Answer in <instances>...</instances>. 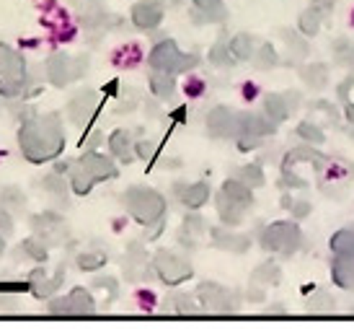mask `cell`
I'll return each instance as SVG.
<instances>
[{
    "label": "cell",
    "instance_id": "6da1fadb",
    "mask_svg": "<svg viewBox=\"0 0 354 329\" xmlns=\"http://www.w3.org/2000/svg\"><path fill=\"white\" fill-rule=\"evenodd\" d=\"M19 145L21 153L31 161V163H47L59 150L65 148V132L59 125L57 114H41L34 120L24 122L19 130Z\"/></svg>",
    "mask_w": 354,
    "mask_h": 329
},
{
    "label": "cell",
    "instance_id": "7a4b0ae2",
    "mask_svg": "<svg viewBox=\"0 0 354 329\" xmlns=\"http://www.w3.org/2000/svg\"><path fill=\"white\" fill-rule=\"evenodd\" d=\"M124 205L140 226H156L166 218V197L150 187H129L124 192Z\"/></svg>",
    "mask_w": 354,
    "mask_h": 329
},
{
    "label": "cell",
    "instance_id": "3957f363",
    "mask_svg": "<svg viewBox=\"0 0 354 329\" xmlns=\"http://www.w3.org/2000/svg\"><path fill=\"white\" fill-rule=\"evenodd\" d=\"M117 177V166H114V161L106 159V156H101V153H86L83 159L75 163V169H73V192H78V195H88L91 187L96 184V181H104V179H114Z\"/></svg>",
    "mask_w": 354,
    "mask_h": 329
},
{
    "label": "cell",
    "instance_id": "277c9868",
    "mask_svg": "<svg viewBox=\"0 0 354 329\" xmlns=\"http://www.w3.org/2000/svg\"><path fill=\"white\" fill-rule=\"evenodd\" d=\"M303 247V231L297 220H274L261 231V249L279 254V257H292Z\"/></svg>",
    "mask_w": 354,
    "mask_h": 329
},
{
    "label": "cell",
    "instance_id": "5b68a950",
    "mask_svg": "<svg viewBox=\"0 0 354 329\" xmlns=\"http://www.w3.org/2000/svg\"><path fill=\"white\" fill-rule=\"evenodd\" d=\"M148 65L158 73H168V75H178V73H187V70L197 68L199 55H184L178 50V44L174 39L158 42L153 52L148 55Z\"/></svg>",
    "mask_w": 354,
    "mask_h": 329
},
{
    "label": "cell",
    "instance_id": "8992f818",
    "mask_svg": "<svg viewBox=\"0 0 354 329\" xmlns=\"http://www.w3.org/2000/svg\"><path fill=\"white\" fill-rule=\"evenodd\" d=\"M26 83V62L16 50L0 44V94L16 96Z\"/></svg>",
    "mask_w": 354,
    "mask_h": 329
},
{
    "label": "cell",
    "instance_id": "52a82bcc",
    "mask_svg": "<svg viewBox=\"0 0 354 329\" xmlns=\"http://www.w3.org/2000/svg\"><path fill=\"white\" fill-rule=\"evenodd\" d=\"M153 267H156L158 278L163 280L166 285H171V288H176V285H181V283H187L192 275H194V269H192V265H189L184 257H178V254H174V251H158L156 257H153Z\"/></svg>",
    "mask_w": 354,
    "mask_h": 329
},
{
    "label": "cell",
    "instance_id": "ba28073f",
    "mask_svg": "<svg viewBox=\"0 0 354 329\" xmlns=\"http://www.w3.org/2000/svg\"><path fill=\"white\" fill-rule=\"evenodd\" d=\"M86 73V60L70 57L65 52H57L47 60V75L55 86H68L73 80H78Z\"/></svg>",
    "mask_w": 354,
    "mask_h": 329
},
{
    "label": "cell",
    "instance_id": "9c48e42d",
    "mask_svg": "<svg viewBox=\"0 0 354 329\" xmlns=\"http://www.w3.org/2000/svg\"><path fill=\"white\" fill-rule=\"evenodd\" d=\"M197 301L205 311H215V314H225V311L236 309L230 290L217 285V283H202L197 288Z\"/></svg>",
    "mask_w": 354,
    "mask_h": 329
},
{
    "label": "cell",
    "instance_id": "30bf717a",
    "mask_svg": "<svg viewBox=\"0 0 354 329\" xmlns=\"http://www.w3.org/2000/svg\"><path fill=\"white\" fill-rule=\"evenodd\" d=\"M50 311L52 314H68V317H83V314H93V311H96V303H93L88 290L75 288L70 296H65V299L52 301Z\"/></svg>",
    "mask_w": 354,
    "mask_h": 329
},
{
    "label": "cell",
    "instance_id": "8fae6325",
    "mask_svg": "<svg viewBox=\"0 0 354 329\" xmlns=\"http://www.w3.org/2000/svg\"><path fill=\"white\" fill-rule=\"evenodd\" d=\"M277 125L266 114H256V112H238V138H266L274 135Z\"/></svg>",
    "mask_w": 354,
    "mask_h": 329
},
{
    "label": "cell",
    "instance_id": "7c38bea8",
    "mask_svg": "<svg viewBox=\"0 0 354 329\" xmlns=\"http://www.w3.org/2000/svg\"><path fill=\"white\" fill-rule=\"evenodd\" d=\"M207 132L212 138H236L238 132V112L227 107H215L207 112Z\"/></svg>",
    "mask_w": 354,
    "mask_h": 329
},
{
    "label": "cell",
    "instance_id": "4fadbf2b",
    "mask_svg": "<svg viewBox=\"0 0 354 329\" xmlns=\"http://www.w3.org/2000/svg\"><path fill=\"white\" fill-rule=\"evenodd\" d=\"M297 101H300V94H266L264 114L274 122V125H279V122H285L287 117L295 112Z\"/></svg>",
    "mask_w": 354,
    "mask_h": 329
},
{
    "label": "cell",
    "instance_id": "5bb4252c",
    "mask_svg": "<svg viewBox=\"0 0 354 329\" xmlns=\"http://www.w3.org/2000/svg\"><path fill=\"white\" fill-rule=\"evenodd\" d=\"M163 21V3L160 0H140L132 6V24L138 29L153 31Z\"/></svg>",
    "mask_w": 354,
    "mask_h": 329
},
{
    "label": "cell",
    "instance_id": "9a60e30c",
    "mask_svg": "<svg viewBox=\"0 0 354 329\" xmlns=\"http://www.w3.org/2000/svg\"><path fill=\"white\" fill-rule=\"evenodd\" d=\"M31 223H34V229H37V233H39V239L44 241V244H55V241H59L65 236V223H62V218L55 215V213L37 215Z\"/></svg>",
    "mask_w": 354,
    "mask_h": 329
},
{
    "label": "cell",
    "instance_id": "2e32d148",
    "mask_svg": "<svg viewBox=\"0 0 354 329\" xmlns=\"http://www.w3.org/2000/svg\"><path fill=\"white\" fill-rule=\"evenodd\" d=\"M331 280H334L336 288L354 293V257L334 254L331 257Z\"/></svg>",
    "mask_w": 354,
    "mask_h": 329
},
{
    "label": "cell",
    "instance_id": "e0dca14e",
    "mask_svg": "<svg viewBox=\"0 0 354 329\" xmlns=\"http://www.w3.org/2000/svg\"><path fill=\"white\" fill-rule=\"evenodd\" d=\"M246 205L236 202V199L227 197L225 192L220 190V195H217V215L225 226H241L243 218H246Z\"/></svg>",
    "mask_w": 354,
    "mask_h": 329
},
{
    "label": "cell",
    "instance_id": "ac0fdd59",
    "mask_svg": "<svg viewBox=\"0 0 354 329\" xmlns=\"http://www.w3.org/2000/svg\"><path fill=\"white\" fill-rule=\"evenodd\" d=\"M70 120L75 122V125H88L91 117L96 114V94L93 91H86V94H80L78 99L70 101Z\"/></svg>",
    "mask_w": 354,
    "mask_h": 329
},
{
    "label": "cell",
    "instance_id": "d6986e66",
    "mask_svg": "<svg viewBox=\"0 0 354 329\" xmlns=\"http://www.w3.org/2000/svg\"><path fill=\"white\" fill-rule=\"evenodd\" d=\"M194 19L202 24H223L227 19V8L223 0H194Z\"/></svg>",
    "mask_w": 354,
    "mask_h": 329
},
{
    "label": "cell",
    "instance_id": "ffe728a7",
    "mask_svg": "<svg viewBox=\"0 0 354 329\" xmlns=\"http://www.w3.org/2000/svg\"><path fill=\"white\" fill-rule=\"evenodd\" d=\"M212 244H215L217 249L243 254V251H248V247H251V239H248V236H243V233H233V231L212 229Z\"/></svg>",
    "mask_w": 354,
    "mask_h": 329
},
{
    "label": "cell",
    "instance_id": "44dd1931",
    "mask_svg": "<svg viewBox=\"0 0 354 329\" xmlns=\"http://www.w3.org/2000/svg\"><path fill=\"white\" fill-rule=\"evenodd\" d=\"M328 75H331V70H328L326 62H308V65L300 68V78H303V83L315 91H321L328 86Z\"/></svg>",
    "mask_w": 354,
    "mask_h": 329
},
{
    "label": "cell",
    "instance_id": "7402d4cb",
    "mask_svg": "<svg viewBox=\"0 0 354 329\" xmlns=\"http://www.w3.org/2000/svg\"><path fill=\"white\" fill-rule=\"evenodd\" d=\"M178 197H181V202H184L189 210H199L202 205H207V199H209V184H207V181H194V184H189V187H181V190H178Z\"/></svg>",
    "mask_w": 354,
    "mask_h": 329
},
{
    "label": "cell",
    "instance_id": "603a6c76",
    "mask_svg": "<svg viewBox=\"0 0 354 329\" xmlns=\"http://www.w3.org/2000/svg\"><path fill=\"white\" fill-rule=\"evenodd\" d=\"M109 148H111V153H114L119 161H124V163H129V161L135 159V143H132V135H129L127 130L111 132Z\"/></svg>",
    "mask_w": 354,
    "mask_h": 329
},
{
    "label": "cell",
    "instance_id": "cb8c5ba5",
    "mask_svg": "<svg viewBox=\"0 0 354 329\" xmlns=\"http://www.w3.org/2000/svg\"><path fill=\"white\" fill-rule=\"evenodd\" d=\"M227 50H230V55H233V60L236 62H246L254 57L256 42L251 34H236V37L230 39V44H227Z\"/></svg>",
    "mask_w": 354,
    "mask_h": 329
},
{
    "label": "cell",
    "instance_id": "d4e9b609",
    "mask_svg": "<svg viewBox=\"0 0 354 329\" xmlns=\"http://www.w3.org/2000/svg\"><path fill=\"white\" fill-rule=\"evenodd\" d=\"M328 247L334 254H342V257H354V226L352 229H339L331 236Z\"/></svg>",
    "mask_w": 354,
    "mask_h": 329
},
{
    "label": "cell",
    "instance_id": "484cf974",
    "mask_svg": "<svg viewBox=\"0 0 354 329\" xmlns=\"http://www.w3.org/2000/svg\"><path fill=\"white\" fill-rule=\"evenodd\" d=\"M150 91L156 94L158 99H171L176 94V80H174V75H168V73L153 70V75H150Z\"/></svg>",
    "mask_w": 354,
    "mask_h": 329
},
{
    "label": "cell",
    "instance_id": "4316f807",
    "mask_svg": "<svg viewBox=\"0 0 354 329\" xmlns=\"http://www.w3.org/2000/svg\"><path fill=\"white\" fill-rule=\"evenodd\" d=\"M223 192H225L227 197L236 199V202H241V205H246V208H251V205H254V192H251V187H248V184H243V181H238L236 177H233V179H225V184H223Z\"/></svg>",
    "mask_w": 354,
    "mask_h": 329
},
{
    "label": "cell",
    "instance_id": "83f0119b",
    "mask_svg": "<svg viewBox=\"0 0 354 329\" xmlns=\"http://www.w3.org/2000/svg\"><path fill=\"white\" fill-rule=\"evenodd\" d=\"M236 179L243 181V184H248L251 190H256V187H264V171H261V166L259 163H248V166H241V169H236Z\"/></svg>",
    "mask_w": 354,
    "mask_h": 329
},
{
    "label": "cell",
    "instance_id": "f1b7e54d",
    "mask_svg": "<svg viewBox=\"0 0 354 329\" xmlns=\"http://www.w3.org/2000/svg\"><path fill=\"white\" fill-rule=\"evenodd\" d=\"M331 55H334L336 65H354V42L346 39V37H339L331 44Z\"/></svg>",
    "mask_w": 354,
    "mask_h": 329
},
{
    "label": "cell",
    "instance_id": "f546056e",
    "mask_svg": "<svg viewBox=\"0 0 354 329\" xmlns=\"http://www.w3.org/2000/svg\"><path fill=\"white\" fill-rule=\"evenodd\" d=\"M297 138H303L308 145H324L326 143V132L315 125V122L305 120L297 125Z\"/></svg>",
    "mask_w": 354,
    "mask_h": 329
},
{
    "label": "cell",
    "instance_id": "4dcf8cb0",
    "mask_svg": "<svg viewBox=\"0 0 354 329\" xmlns=\"http://www.w3.org/2000/svg\"><path fill=\"white\" fill-rule=\"evenodd\" d=\"M279 278H282V269H279V265H274V262L259 265V267L254 269V275H251L254 283H264V285H277Z\"/></svg>",
    "mask_w": 354,
    "mask_h": 329
},
{
    "label": "cell",
    "instance_id": "1f68e13d",
    "mask_svg": "<svg viewBox=\"0 0 354 329\" xmlns=\"http://www.w3.org/2000/svg\"><path fill=\"white\" fill-rule=\"evenodd\" d=\"M251 60L256 62V68L259 70H272L279 65V55H277V50L272 47V44H261V47L254 52Z\"/></svg>",
    "mask_w": 354,
    "mask_h": 329
},
{
    "label": "cell",
    "instance_id": "d6a6232c",
    "mask_svg": "<svg viewBox=\"0 0 354 329\" xmlns=\"http://www.w3.org/2000/svg\"><path fill=\"white\" fill-rule=\"evenodd\" d=\"M321 24H324V19H321V13H315L313 8L303 10L300 19H297V26H300V31H303L305 37H315V34L321 31Z\"/></svg>",
    "mask_w": 354,
    "mask_h": 329
},
{
    "label": "cell",
    "instance_id": "836d02e7",
    "mask_svg": "<svg viewBox=\"0 0 354 329\" xmlns=\"http://www.w3.org/2000/svg\"><path fill=\"white\" fill-rule=\"evenodd\" d=\"M205 231H207L205 220L199 218V215H189V218H184V233H181V241L194 244Z\"/></svg>",
    "mask_w": 354,
    "mask_h": 329
},
{
    "label": "cell",
    "instance_id": "e575fe53",
    "mask_svg": "<svg viewBox=\"0 0 354 329\" xmlns=\"http://www.w3.org/2000/svg\"><path fill=\"white\" fill-rule=\"evenodd\" d=\"M209 62L217 65V68H230V65H236V60H233V55H230L225 42L212 44V50H209Z\"/></svg>",
    "mask_w": 354,
    "mask_h": 329
},
{
    "label": "cell",
    "instance_id": "d590c367",
    "mask_svg": "<svg viewBox=\"0 0 354 329\" xmlns=\"http://www.w3.org/2000/svg\"><path fill=\"white\" fill-rule=\"evenodd\" d=\"M336 306V301L331 299V293L328 290H315L313 296L308 299V311H331Z\"/></svg>",
    "mask_w": 354,
    "mask_h": 329
},
{
    "label": "cell",
    "instance_id": "8d00e7d4",
    "mask_svg": "<svg viewBox=\"0 0 354 329\" xmlns=\"http://www.w3.org/2000/svg\"><path fill=\"white\" fill-rule=\"evenodd\" d=\"M62 278H65L62 269H59L52 280H44V272H41V283H34V296H37V299H41V296H52V293L57 290L59 283H62Z\"/></svg>",
    "mask_w": 354,
    "mask_h": 329
},
{
    "label": "cell",
    "instance_id": "74e56055",
    "mask_svg": "<svg viewBox=\"0 0 354 329\" xmlns=\"http://www.w3.org/2000/svg\"><path fill=\"white\" fill-rule=\"evenodd\" d=\"M78 265L80 269H99L106 265V254H101V251H86V254H80L78 257Z\"/></svg>",
    "mask_w": 354,
    "mask_h": 329
},
{
    "label": "cell",
    "instance_id": "f35d334b",
    "mask_svg": "<svg viewBox=\"0 0 354 329\" xmlns=\"http://www.w3.org/2000/svg\"><path fill=\"white\" fill-rule=\"evenodd\" d=\"M24 251L29 254L31 260H37V262H44V260H47V249H44V241H41V239L24 241Z\"/></svg>",
    "mask_w": 354,
    "mask_h": 329
},
{
    "label": "cell",
    "instance_id": "ab89813d",
    "mask_svg": "<svg viewBox=\"0 0 354 329\" xmlns=\"http://www.w3.org/2000/svg\"><path fill=\"white\" fill-rule=\"evenodd\" d=\"M282 37H285V42H287V50L295 52V57H305V52H308L305 39H300L295 31H282Z\"/></svg>",
    "mask_w": 354,
    "mask_h": 329
},
{
    "label": "cell",
    "instance_id": "60d3db41",
    "mask_svg": "<svg viewBox=\"0 0 354 329\" xmlns=\"http://www.w3.org/2000/svg\"><path fill=\"white\" fill-rule=\"evenodd\" d=\"M156 153H158V145L153 140H140V143H135V156H140V159L153 161Z\"/></svg>",
    "mask_w": 354,
    "mask_h": 329
},
{
    "label": "cell",
    "instance_id": "b9f144b4",
    "mask_svg": "<svg viewBox=\"0 0 354 329\" xmlns=\"http://www.w3.org/2000/svg\"><path fill=\"white\" fill-rule=\"evenodd\" d=\"M310 8L321 13V19H328L336 8V0H310Z\"/></svg>",
    "mask_w": 354,
    "mask_h": 329
},
{
    "label": "cell",
    "instance_id": "7bdbcfd3",
    "mask_svg": "<svg viewBox=\"0 0 354 329\" xmlns=\"http://www.w3.org/2000/svg\"><path fill=\"white\" fill-rule=\"evenodd\" d=\"M310 210H313V205L308 202V199H300V202H292L290 205V213H292V218L295 220H303L310 215Z\"/></svg>",
    "mask_w": 354,
    "mask_h": 329
},
{
    "label": "cell",
    "instance_id": "ee69618b",
    "mask_svg": "<svg viewBox=\"0 0 354 329\" xmlns=\"http://www.w3.org/2000/svg\"><path fill=\"white\" fill-rule=\"evenodd\" d=\"M176 309H178V314H194V311H197V306H194V299L178 296V299H176Z\"/></svg>",
    "mask_w": 354,
    "mask_h": 329
},
{
    "label": "cell",
    "instance_id": "f6af8a7d",
    "mask_svg": "<svg viewBox=\"0 0 354 329\" xmlns=\"http://www.w3.org/2000/svg\"><path fill=\"white\" fill-rule=\"evenodd\" d=\"M0 231H3L6 236L13 231V218L8 215V210H6V208H0Z\"/></svg>",
    "mask_w": 354,
    "mask_h": 329
},
{
    "label": "cell",
    "instance_id": "bcb514c9",
    "mask_svg": "<svg viewBox=\"0 0 354 329\" xmlns=\"http://www.w3.org/2000/svg\"><path fill=\"white\" fill-rule=\"evenodd\" d=\"M202 91H205V83H202V80H199V78H192V80H189V86H187V94H189V96H199Z\"/></svg>",
    "mask_w": 354,
    "mask_h": 329
},
{
    "label": "cell",
    "instance_id": "7dc6e473",
    "mask_svg": "<svg viewBox=\"0 0 354 329\" xmlns=\"http://www.w3.org/2000/svg\"><path fill=\"white\" fill-rule=\"evenodd\" d=\"M344 117L354 125V101H349V104H344Z\"/></svg>",
    "mask_w": 354,
    "mask_h": 329
},
{
    "label": "cell",
    "instance_id": "c3c4849f",
    "mask_svg": "<svg viewBox=\"0 0 354 329\" xmlns=\"http://www.w3.org/2000/svg\"><path fill=\"white\" fill-rule=\"evenodd\" d=\"M246 296H248V301H264V293H261V290H248Z\"/></svg>",
    "mask_w": 354,
    "mask_h": 329
},
{
    "label": "cell",
    "instance_id": "681fc988",
    "mask_svg": "<svg viewBox=\"0 0 354 329\" xmlns=\"http://www.w3.org/2000/svg\"><path fill=\"white\" fill-rule=\"evenodd\" d=\"M349 138H352V140H354V127H352V130H349Z\"/></svg>",
    "mask_w": 354,
    "mask_h": 329
},
{
    "label": "cell",
    "instance_id": "f907efd6",
    "mask_svg": "<svg viewBox=\"0 0 354 329\" xmlns=\"http://www.w3.org/2000/svg\"><path fill=\"white\" fill-rule=\"evenodd\" d=\"M0 251H3V239H0Z\"/></svg>",
    "mask_w": 354,
    "mask_h": 329
},
{
    "label": "cell",
    "instance_id": "816d5d0a",
    "mask_svg": "<svg viewBox=\"0 0 354 329\" xmlns=\"http://www.w3.org/2000/svg\"><path fill=\"white\" fill-rule=\"evenodd\" d=\"M352 311H354V309H352Z\"/></svg>",
    "mask_w": 354,
    "mask_h": 329
}]
</instances>
